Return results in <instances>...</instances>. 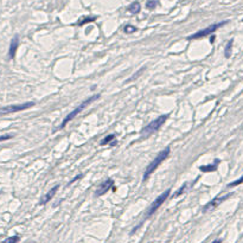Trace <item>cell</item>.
Segmentation results:
<instances>
[{"label": "cell", "instance_id": "1", "mask_svg": "<svg viewBox=\"0 0 243 243\" xmlns=\"http://www.w3.org/2000/svg\"><path fill=\"white\" fill-rule=\"evenodd\" d=\"M170 147H166L165 150H162L160 153L158 154L155 158H154L152 161L150 162V165L146 167V170H145V173H144V181L145 180H147L150 178V176L153 173L158 167H159V165L161 164L165 159H167L169 158V155H170Z\"/></svg>", "mask_w": 243, "mask_h": 243}, {"label": "cell", "instance_id": "2", "mask_svg": "<svg viewBox=\"0 0 243 243\" xmlns=\"http://www.w3.org/2000/svg\"><path fill=\"white\" fill-rule=\"evenodd\" d=\"M97 99H100V95H99V94H97V95H94V96H90L89 99H87L85 101H83V102H82V103L80 104V106H78V107H77V108H75L74 110H72V112H70V113H69V114H68L66 116L64 117V120L62 121V123H61V126H59V129H63L64 127L66 126V125H68V123H69V122L71 121L74 117L77 116V115H78V114L81 113L82 110H84V109L87 108V107L89 106L91 102L96 101Z\"/></svg>", "mask_w": 243, "mask_h": 243}, {"label": "cell", "instance_id": "3", "mask_svg": "<svg viewBox=\"0 0 243 243\" xmlns=\"http://www.w3.org/2000/svg\"><path fill=\"white\" fill-rule=\"evenodd\" d=\"M167 117H169L167 114L160 115L159 117H157L155 120H153L152 122H150L146 127H144V128H142V131H141V135H142V138H147V136H150L151 134L155 133L157 131H159V128L165 123V121L167 120Z\"/></svg>", "mask_w": 243, "mask_h": 243}, {"label": "cell", "instance_id": "4", "mask_svg": "<svg viewBox=\"0 0 243 243\" xmlns=\"http://www.w3.org/2000/svg\"><path fill=\"white\" fill-rule=\"evenodd\" d=\"M225 24H228V20H223V21H221V23L212 24V25H210V26L205 27V28L200 30V31H198V32H196V33L191 35L188 39L192 40V39H199V38H203V37L211 36V35H214V32H215V31H217L219 27L224 26Z\"/></svg>", "mask_w": 243, "mask_h": 243}, {"label": "cell", "instance_id": "5", "mask_svg": "<svg viewBox=\"0 0 243 243\" xmlns=\"http://www.w3.org/2000/svg\"><path fill=\"white\" fill-rule=\"evenodd\" d=\"M170 193H171V190H166L164 193H161L158 198L154 200L153 203L151 204V207H150V209L147 210V212H146V218H148V217H151L152 215H154L155 214V211L159 209V207H161L162 204L166 202V199L169 198V196H170Z\"/></svg>", "mask_w": 243, "mask_h": 243}, {"label": "cell", "instance_id": "6", "mask_svg": "<svg viewBox=\"0 0 243 243\" xmlns=\"http://www.w3.org/2000/svg\"><path fill=\"white\" fill-rule=\"evenodd\" d=\"M33 106H35V102H25V103H20V104H12V106H7V107H2V108H0V115L21 112V110L31 108Z\"/></svg>", "mask_w": 243, "mask_h": 243}, {"label": "cell", "instance_id": "7", "mask_svg": "<svg viewBox=\"0 0 243 243\" xmlns=\"http://www.w3.org/2000/svg\"><path fill=\"white\" fill-rule=\"evenodd\" d=\"M234 193L233 192H230V193H226L225 196H218V197H215L214 199H211L209 203H207L204 207H203V212H207V211H211V210H214L215 207H217L219 204H222L224 200H226L228 198H230L231 196H233Z\"/></svg>", "mask_w": 243, "mask_h": 243}, {"label": "cell", "instance_id": "8", "mask_svg": "<svg viewBox=\"0 0 243 243\" xmlns=\"http://www.w3.org/2000/svg\"><path fill=\"white\" fill-rule=\"evenodd\" d=\"M113 185H114V180L110 179V178L106 179L99 186V189L96 190V192H95V196H96V197H99V196L104 195L106 192H108L109 190H110V188H113Z\"/></svg>", "mask_w": 243, "mask_h": 243}, {"label": "cell", "instance_id": "9", "mask_svg": "<svg viewBox=\"0 0 243 243\" xmlns=\"http://www.w3.org/2000/svg\"><path fill=\"white\" fill-rule=\"evenodd\" d=\"M58 189H59V185H55L54 188L50 190L47 193H45L44 196L42 197L40 202H39V204H40V205H44V204H46V203H49V202L55 197V195H56V192L58 191Z\"/></svg>", "mask_w": 243, "mask_h": 243}, {"label": "cell", "instance_id": "10", "mask_svg": "<svg viewBox=\"0 0 243 243\" xmlns=\"http://www.w3.org/2000/svg\"><path fill=\"white\" fill-rule=\"evenodd\" d=\"M19 46V38L18 36H14L11 40V44H9V57L11 59L14 58V56L17 54V50H18Z\"/></svg>", "mask_w": 243, "mask_h": 243}, {"label": "cell", "instance_id": "11", "mask_svg": "<svg viewBox=\"0 0 243 243\" xmlns=\"http://www.w3.org/2000/svg\"><path fill=\"white\" fill-rule=\"evenodd\" d=\"M221 160L219 159H215V161L210 165H203V166H199V170L202 172H215L218 169V165H219Z\"/></svg>", "mask_w": 243, "mask_h": 243}, {"label": "cell", "instance_id": "12", "mask_svg": "<svg viewBox=\"0 0 243 243\" xmlns=\"http://www.w3.org/2000/svg\"><path fill=\"white\" fill-rule=\"evenodd\" d=\"M101 146H106V145H113V146H115L116 145V141H115V135L114 134H109L107 135L101 142H100Z\"/></svg>", "mask_w": 243, "mask_h": 243}, {"label": "cell", "instance_id": "13", "mask_svg": "<svg viewBox=\"0 0 243 243\" xmlns=\"http://www.w3.org/2000/svg\"><path fill=\"white\" fill-rule=\"evenodd\" d=\"M141 9V6H140V2L139 1H134L132 2L129 6H128V11L132 13V14H138Z\"/></svg>", "mask_w": 243, "mask_h": 243}, {"label": "cell", "instance_id": "14", "mask_svg": "<svg viewBox=\"0 0 243 243\" xmlns=\"http://www.w3.org/2000/svg\"><path fill=\"white\" fill-rule=\"evenodd\" d=\"M233 43H234V39H230L226 45H225V49H224V56L225 58H230V56H231V50H233Z\"/></svg>", "mask_w": 243, "mask_h": 243}, {"label": "cell", "instance_id": "15", "mask_svg": "<svg viewBox=\"0 0 243 243\" xmlns=\"http://www.w3.org/2000/svg\"><path fill=\"white\" fill-rule=\"evenodd\" d=\"M95 20H96V17H83V18H81L77 21V25H78V26H82V25H85V24H88V23L95 21Z\"/></svg>", "mask_w": 243, "mask_h": 243}, {"label": "cell", "instance_id": "16", "mask_svg": "<svg viewBox=\"0 0 243 243\" xmlns=\"http://www.w3.org/2000/svg\"><path fill=\"white\" fill-rule=\"evenodd\" d=\"M158 4H159V0H147V2H146V9L152 11V9H154L158 6Z\"/></svg>", "mask_w": 243, "mask_h": 243}, {"label": "cell", "instance_id": "17", "mask_svg": "<svg viewBox=\"0 0 243 243\" xmlns=\"http://www.w3.org/2000/svg\"><path fill=\"white\" fill-rule=\"evenodd\" d=\"M19 240H20V237L18 235H14V236H11L9 238H6L2 243H18Z\"/></svg>", "mask_w": 243, "mask_h": 243}, {"label": "cell", "instance_id": "18", "mask_svg": "<svg viewBox=\"0 0 243 243\" xmlns=\"http://www.w3.org/2000/svg\"><path fill=\"white\" fill-rule=\"evenodd\" d=\"M241 184H243V174H242V177H241L240 179L235 180V181H233V183H229V184H228V188H234V186H238V185H241Z\"/></svg>", "mask_w": 243, "mask_h": 243}, {"label": "cell", "instance_id": "19", "mask_svg": "<svg viewBox=\"0 0 243 243\" xmlns=\"http://www.w3.org/2000/svg\"><path fill=\"white\" fill-rule=\"evenodd\" d=\"M135 31H136V27L133 26V25H126L123 27V32L125 33H133Z\"/></svg>", "mask_w": 243, "mask_h": 243}, {"label": "cell", "instance_id": "20", "mask_svg": "<svg viewBox=\"0 0 243 243\" xmlns=\"http://www.w3.org/2000/svg\"><path fill=\"white\" fill-rule=\"evenodd\" d=\"M185 189H186V183H185V184H183V186L180 188L179 191H177V192L173 195V197H178V196H180V195H181V193L185 191Z\"/></svg>", "mask_w": 243, "mask_h": 243}, {"label": "cell", "instance_id": "21", "mask_svg": "<svg viewBox=\"0 0 243 243\" xmlns=\"http://www.w3.org/2000/svg\"><path fill=\"white\" fill-rule=\"evenodd\" d=\"M13 135L12 134H5V135H1L0 136V141H5V140H9V139H11Z\"/></svg>", "mask_w": 243, "mask_h": 243}, {"label": "cell", "instance_id": "22", "mask_svg": "<svg viewBox=\"0 0 243 243\" xmlns=\"http://www.w3.org/2000/svg\"><path fill=\"white\" fill-rule=\"evenodd\" d=\"M80 178H82V174H78V176H77V177H75V178H74V179H72L71 181H70V183H69V185H70V184H72V183H74V181H76V180H78V179H80Z\"/></svg>", "mask_w": 243, "mask_h": 243}, {"label": "cell", "instance_id": "23", "mask_svg": "<svg viewBox=\"0 0 243 243\" xmlns=\"http://www.w3.org/2000/svg\"><path fill=\"white\" fill-rule=\"evenodd\" d=\"M212 243H222V240H219V238H218V240H215Z\"/></svg>", "mask_w": 243, "mask_h": 243}, {"label": "cell", "instance_id": "24", "mask_svg": "<svg viewBox=\"0 0 243 243\" xmlns=\"http://www.w3.org/2000/svg\"><path fill=\"white\" fill-rule=\"evenodd\" d=\"M214 40H215V36H211V38H210V42H211V43H214Z\"/></svg>", "mask_w": 243, "mask_h": 243}, {"label": "cell", "instance_id": "25", "mask_svg": "<svg viewBox=\"0 0 243 243\" xmlns=\"http://www.w3.org/2000/svg\"><path fill=\"white\" fill-rule=\"evenodd\" d=\"M242 21H243V19H242Z\"/></svg>", "mask_w": 243, "mask_h": 243}]
</instances>
